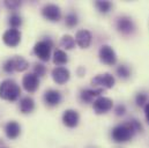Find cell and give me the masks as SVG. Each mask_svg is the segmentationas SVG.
Listing matches in <instances>:
<instances>
[{
	"instance_id": "obj_1",
	"label": "cell",
	"mask_w": 149,
	"mask_h": 148,
	"mask_svg": "<svg viewBox=\"0 0 149 148\" xmlns=\"http://www.w3.org/2000/svg\"><path fill=\"white\" fill-rule=\"evenodd\" d=\"M139 131H142V125L136 119H131L130 121L119 124L114 126L111 131V138L114 142L121 144L131 140L134 134Z\"/></svg>"
},
{
	"instance_id": "obj_2",
	"label": "cell",
	"mask_w": 149,
	"mask_h": 148,
	"mask_svg": "<svg viewBox=\"0 0 149 148\" xmlns=\"http://www.w3.org/2000/svg\"><path fill=\"white\" fill-rule=\"evenodd\" d=\"M20 94H21V88L14 80L7 79L0 83V98L9 102H14L19 98Z\"/></svg>"
},
{
	"instance_id": "obj_3",
	"label": "cell",
	"mask_w": 149,
	"mask_h": 148,
	"mask_svg": "<svg viewBox=\"0 0 149 148\" xmlns=\"http://www.w3.org/2000/svg\"><path fill=\"white\" fill-rule=\"evenodd\" d=\"M53 43L51 39H43L39 40L34 46V53L42 61H47L51 57V50H52Z\"/></svg>"
},
{
	"instance_id": "obj_4",
	"label": "cell",
	"mask_w": 149,
	"mask_h": 148,
	"mask_svg": "<svg viewBox=\"0 0 149 148\" xmlns=\"http://www.w3.org/2000/svg\"><path fill=\"white\" fill-rule=\"evenodd\" d=\"M42 15L51 22H58L61 17L60 8L54 3H47L42 8Z\"/></svg>"
},
{
	"instance_id": "obj_5",
	"label": "cell",
	"mask_w": 149,
	"mask_h": 148,
	"mask_svg": "<svg viewBox=\"0 0 149 148\" xmlns=\"http://www.w3.org/2000/svg\"><path fill=\"white\" fill-rule=\"evenodd\" d=\"M98 56H100V60L103 64H105V65L112 66V65H114L117 63L116 52H114V50L112 49L111 46H109V45H102L101 49H100Z\"/></svg>"
},
{
	"instance_id": "obj_6",
	"label": "cell",
	"mask_w": 149,
	"mask_h": 148,
	"mask_svg": "<svg viewBox=\"0 0 149 148\" xmlns=\"http://www.w3.org/2000/svg\"><path fill=\"white\" fill-rule=\"evenodd\" d=\"M114 77L110 73L98 74L91 79V84L95 87H101L102 89H110L114 86Z\"/></svg>"
},
{
	"instance_id": "obj_7",
	"label": "cell",
	"mask_w": 149,
	"mask_h": 148,
	"mask_svg": "<svg viewBox=\"0 0 149 148\" xmlns=\"http://www.w3.org/2000/svg\"><path fill=\"white\" fill-rule=\"evenodd\" d=\"M94 111L97 114H103L107 113L108 111H110L113 107V101L109 97H104V96H100L98 98H96L94 101Z\"/></svg>"
},
{
	"instance_id": "obj_8",
	"label": "cell",
	"mask_w": 149,
	"mask_h": 148,
	"mask_svg": "<svg viewBox=\"0 0 149 148\" xmlns=\"http://www.w3.org/2000/svg\"><path fill=\"white\" fill-rule=\"evenodd\" d=\"M116 27L118 29L119 33H121L123 35H131L135 27H134V23L132 21V19L127 17V16H120L117 19V22H116Z\"/></svg>"
},
{
	"instance_id": "obj_9",
	"label": "cell",
	"mask_w": 149,
	"mask_h": 148,
	"mask_svg": "<svg viewBox=\"0 0 149 148\" xmlns=\"http://www.w3.org/2000/svg\"><path fill=\"white\" fill-rule=\"evenodd\" d=\"M2 40L7 46L10 47H15L20 44L21 42V33L17 29H8L7 31H5V34L2 35Z\"/></svg>"
},
{
	"instance_id": "obj_10",
	"label": "cell",
	"mask_w": 149,
	"mask_h": 148,
	"mask_svg": "<svg viewBox=\"0 0 149 148\" xmlns=\"http://www.w3.org/2000/svg\"><path fill=\"white\" fill-rule=\"evenodd\" d=\"M22 84L28 93H35L39 87V79L34 73H28L23 76Z\"/></svg>"
},
{
	"instance_id": "obj_11",
	"label": "cell",
	"mask_w": 149,
	"mask_h": 148,
	"mask_svg": "<svg viewBox=\"0 0 149 148\" xmlns=\"http://www.w3.org/2000/svg\"><path fill=\"white\" fill-rule=\"evenodd\" d=\"M70 76H71L70 71L67 68H65V67L58 66V67H56V68L52 70V79L58 84L66 83L70 80Z\"/></svg>"
},
{
	"instance_id": "obj_12",
	"label": "cell",
	"mask_w": 149,
	"mask_h": 148,
	"mask_svg": "<svg viewBox=\"0 0 149 148\" xmlns=\"http://www.w3.org/2000/svg\"><path fill=\"white\" fill-rule=\"evenodd\" d=\"M79 120H80V116H79L76 110L68 109V110L65 111L64 114H63V123L70 128L76 127L77 124H79Z\"/></svg>"
},
{
	"instance_id": "obj_13",
	"label": "cell",
	"mask_w": 149,
	"mask_h": 148,
	"mask_svg": "<svg viewBox=\"0 0 149 148\" xmlns=\"http://www.w3.org/2000/svg\"><path fill=\"white\" fill-rule=\"evenodd\" d=\"M44 102L49 107H56L61 102V94L58 90L49 89L44 93Z\"/></svg>"
},
{
	"instance_id": "obj_14",
	"label": "cell",
	"mask_w": 149,
	"mask_h": 148,
	"mask_svg": "<svg viewBox=\"0 0 149 148\" xmlns=\"http://www.w3.org/2000/svg\"><path fill=\"white\" fill-rule=\"evenodd\" d=\"M75 42L81 49H87L91 43V34H90V31H88L86 29L79 30L76 33V35H75Z\"/></svg>"
},
{
	"instance_id": "obj_15",
	"label": "cell",
	"mask_w": 149,
	"mask_h": 148,
	"mask_svg": "<svg viewBox=\"0 0 149 148\" xmlns=\"http://www.w3.org/2000/svg\"><path fill=\"white\" fill-rule=\"evenodd\" d=\"M102 94H103V89L102 88H98V89H83L80 93V98L84 103H91L95 97L98 98Z\"/></svg>"
},
{
	"instance_id": "obj_16",
	"label": "cell",
	"mask_w": 149,
	"mask_h": 148,
	"mask_svg": "<svg viewBox=\"0 0 149 148\" xmlns=\"http://www.w3.org/2000/svg\"><path fill=\"white\" fill-rule=\"evenodd\" d=\"M5 133H6L7 138L16 139L21 133V126L19 125V123H16L14 120H10L5 126Z\"/></svg>"
},
{
	"instance_id": "obj_17",
	"label": "cell",
	"mask_w": 149,
	"mask_h": 148,
	"mask_svg": "<svg viewBox=\"0 0 149 148\" xmlns=\"http://www.w3.org/2000/svg\"><path fill=\"white\" fill-rule=\"evenodd\" d=\"M10 61H12L14 71H16V72H23L29 67V63L21 56H15V57L10 58Z\"/></svg>"
},
{
	"instance_id": "obj_18",
	"label": "cell",
	"mask_w": 149,
	"mask_h": 148,
	"mask_svg": "<svg viewBox=\"0 0 149 148\" xmlns=\"http://www.w3.org/2000/svg\"><path fill=\"white\" fill-rule=\"evenodd\" d=\"M35 109V102L31 97L26 96L20 101V110L22 113H30Z\"/></svg>"
},
{
	"instance_id": "obj_19",
	"label": "cell",
	"mask_w": 149,
	"mask_h": 148,
	"mask_svg": "<svg viewBox=\"0 0 149 148\" xmlns=\"http://www.w3.org/2000/svg\"><path fill=\"white\" fill-rule=\"evenodd\" d=\"M68 61V56L63 50H57L53 54V63L56 65H65Z\"/></svg>"
},
{
	"instance_id": "obj_20",
	"label": "cell",
	"mask_w": 149,
	"mask_h": 148,
	"mask_svg": "<svg viewBox=\"0 0 149 148\" xmlns=\"http://www.w3.org/2000/svg\"><path fill=\"white\" fill-rule=\"evenodd\" d=\"M75 45V39L70 35H65V36L61 37L60 39V46H63L64 49L66 50H71L73 49Z\"/></svg>"
},
{
	"instance_id": "obj_21",
	"label": "cell",
	"mask_w": 149,
	"mask_h": 148,
	"mask_svg": "<svg viewBox=\"0 0 149 148\" xmlns=\"http://www.w3.org/2000/svg\"><path fill=\"white\" fill-rule=\"evenodd\" d=\"M95 7H96L101 13L107 14V13L110 12V9L112 8V3L110 1H101V0H98V1L95 2Z\"/></svg>"
},
{
	"instance_id": "obj_22",
	"label": "cell",
	"mask_w": 149,
	"mask_h": 148,
	"mask_svg": "<svg viewBox=\"0 0 149 148\" xmlns=\"http://www.w3.org/2000/svg\"><path fill=\"white\" fill-rule=\"evenodd\" d=\"M65 23L67 27L70 28H73L75 26H77L79 23V20H77V15L75 13H68L65 17Z\"/></svg>"
},
{
	"instance_id": "obj_23",
	"label": "cell",
	"mask_w": 149,
	"mask_h": 148,
	"mask_svg": "<svg viewBox=\"0 0 149 148\" xmlns=\"http://www.w3.org/2000/svg\"><path fill=\"white\" fill-rule=\"evenodd\" d=\"M8 22H9V26L13 29H16L22 24V17L19 14H12L9 16V21Z\"/></svg>"
},
{
	"instance_id": "obj_24",
	"label": "cell",
	"mask_w": 149,
	"mask_h": 148,
	"mask_svg": "<svg viewBox=\"0 0 149 148\" xmlns=\"http://www.w3.org/2000/svg\"><path fill=\"white\" fill-rule=\"evenodd\" d=\"M117 74L121 79H128L130 75H131V70L126 65H120V66L117 67Z\"/></svg>"
},
{
	"instance_id": "obj_25",
	"label": "cell",
	"mask_w": 149,
	"mask_h": 148,
	"mask_svg": "<svg viewBox=\"0 0 149 148\" xmlns=\"http://www.w3.org/2000/svg\"><path fill=\"white\" fill-rule=\"evenodd\" d=\"M135 102L138 107H146V104L148 103V96L143 93H139L135 97Z\"/></svg>"
},
{
	"instance_id": "obj_26",
	"label": "cell",
	"mask_w": 149,
	"mask_h": 148,
	"mask_svg": "<svg viewBox=\"0 0 149 148\" xmlns=\"http://www.w3.org/2000/svg\"><path fill=\"white\" fill-rule=\"evenodd\" d=\"M45 72H46V68H45L44 65H42V64H36L35 65V67H34V74L37 75L38 77L39 76H43L45 74Z\"/></svg>"
},
{
	"instance_id": "obj_27",
	"label": "cell",
	"mask_w": 149,
	"mask_h": 148,
	"mask_svg": "<svg viewBox=\"0 0 149 148\" xmlns=\"http://www.w3.org/2000/svg\"><path fill=\"white\" fill-rule=\"evenodd\" d=\"M5 6L10 10H15L21 6V1H16V0H14V1H5Z\"/></svg>"
},
{
	"instance_id": "obj_28",
	"label": "cell",
	"mask_w": 149,
	"mask_h": 148,
	"mask_svg": "<svg viewBox=\"0 0 149 148\" xmlns=\"http://www.w3.org/2000/svg\"><path fill=\"white\" fill-rule=\"evenodd\" d=\"M2 68H3V71H5L6 73H8V74H10V73H13V72H14V68H13V65H12L10 59H8L7 61H5V64H3Z\"/></svg>"
},
{
	"instance_id": "obj_29",
	"label": "cell",
	"mask_w": 149,
	"mask_h": 148,
	"mask_svg": "<svg viewBox=\"0 0 149 148\" xmlns=\"http://www.w3.org/2000/svg\"><path fill=\"white\" fill-rule=\"evenodd\" d=\"M114 112H116L117 116H123V114H125V112H126V108H125L124 104H119V105L116 107Z\"/></svg>"
},
{
	"instance_id": "obj_30",
	"label": "cell",
	"mask_w": 149,
	"mask_h": 148,
	"mask_svg": "<svg viewBox=\"0 0 149 148\" xmlns=\"http://www.w3.org/2000/svg\"><path fill=\"white\" fill-rule=\"evenodd\" d=\"M145 114H146V119H147V121H148L149 124V102L146 104V107H145Z\"/></svg>"
}]
</instances>
